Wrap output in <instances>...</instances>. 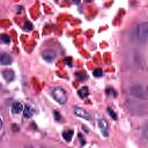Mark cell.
<instances>
[{
  "mask_svg": "<svg viewBox=\"0 0 148 148\" xmlns=\"http://www.w3.org/2000/svg\"><path fill=\"white\" fill-rule=\"evenodd\" d=\"M51 94H52V97H53L58 103H60V104H65V103H66V101H67V94H66V92H65L62 88L56 87L54 89H52Z\"/></svg>",
  "mask_w": 148,
  "mask_h": 148,
  "instance_id": "1",
  "label": "cell"
},
{
  "mask_svg": "<svg viewBox=\"0 0 148 148\" xmlns=\"http://www.w3.org/2000/svg\"><path fill=\"white\" fill-rule=\"evenodd\" d=\"M128 92H130L131 95H133V96H135V97H138V98H140V100H147V94H146L145 89H143L141 86L131 87V88L128 89Z\"/></svg>",
  "mask_w": 148,
  "mask_h": 148,
  "instance_id": "2",
  "label": "cell"
},
{
  "mask_svg": "<svg viewBox=\"0 0 148 148\" xmlns=\"http://www.w3.org/2000/svg\"><path fill=\"white\" fill-rule=\"evenodd\" d=\"M136 35H138L139 39H141V41H145L148 37V23L147 22H142L138 26Z\"/></svg>",
  "mask_w": 148,
  "mask_h": 148,
  "instance_id": "3",
  "label": "cell"
},
{
  "mask_svg": "<svg viewBox=\"0 0 148 148\" xmlns=\"http://www.w3.org/2000/svg\"><path fill=\"white\" fill-rule=\"evenodd\" d=\"M73 111H74V113H75L78 117H80V118H84V119H86V120H90V119H92L90 115H89L86 110H84V109H81V108H79V107H75Z\"/></svg>",
  "mask_w": 148,
  "mask_h": 148,
  "instance_id": "4",
  "label": "cell"
},
{
  "mask_svg": "<svg viewBox=\"0 0 148 148\" xmlns=\"http://www.w3.org/2000/svg\"><path fill=\"white\" fill-rule=\"evenodd\" d=\"M97 124H98V127H100L102 134L104 136H108L109 135V125H108V123L104 119H98L97 120Z\"/></svg>",
  "mask_w": 148,
  "mask_h": 148,
  "instance_id": "5",
  "label": "cell"
},
{
  "mask_svg": "<svg viewBox=\"0 0 148 148\" xmlns=\"http://www.w3.org/2000/svg\"><path fill=\"white\" fill-rule=\"evenodd\" d=\"M42 56H43L44 60H46V61H49V62L53 61V60H54V58H56V53H54L53 51H51V50H46V51H44V52L42 53Z\"/></svg>",
  "mask_w": 148,
  "mask_h": 148,
  "instance_id": "6",
  "label": "cell"
},
{
  "mask_svg": "<svg viewBox=\"0 0 148 148\" xmlns=\"http://www.w3.org/2000/svg\"><path fill=\"white\" fill-rule=\"evenodd\" d=\"M12 62V57L7 53H1L0 54V64L1 65H11Z\"/></svg>",
  "mask_w": 148,
  "mask_h": 148,
  "instance_id": "7",
  "label": "cell"
},
{
  "mask_svg": "<svg viewBox=\"0 0 148 148\" xmlns=\"http://www.w3.org/2000/svg\"><path fill=\"white\" fill-rule=\"evenodd\" d=\"M12 111H13L14 115L21 113V112L23 111V105H22V103H21V102H15V103L13 104V107H12Z\"/></svg>",
  "mask_w": 148,
  "mask_h": 148,
  "instance_id": "8",
  "label": "cell"
},
{
  "mask_svg": "<svg viewBox=\"0 0 148 148\" xmlns=\"http://www.w3.org/2000/svg\"><path fill=\"white\" fill-rule=\"evenodd\" d=\"M3 77L5 78L6 81H13L14 80V72L11 69H6L3 72Z\"/></svg>",
  "mask_w": 148,
  "mask_h": 148,
  "instance_id": "9",
  "label": "cell"
},
{
  "mask_svg": "<svg viewBox=\"0 0 148 148\" xmlns=\"http://www.w3.org/2000/svg\"><path fill=\"white\" fill-rule=\"evenodd\" d=\"M22 112H23V116H24V118H30V117L34 115V109H33L30 105H26Z\"/></svg>",
  "mask_w": 148,
  "mask_h": 148,
  "instance_id": "10",
  "label": "cell"
},
{
  "mask_svg": "<svg viewBox=\"0 0 148 148\" xmlns=\"http://www.w3.org/2000/svg\"><path fill=\"white\" fill-rule=\"evenodd\" d=\"M78 95H79V97H80V98H86V97L89 95V90H88V88H87V87H82V88H80V89H79V92H78Z\"/></svg>",
  "mask_w": 148,
  "mask_h": 148,
  "instance_id": "11",
  "label": "cell"
},
{
  "mask_svg": "<svg viewBox=\"0 0 148 148\" xmlns=\"http://www.w3.org/2000/svg\"><path fill=\"white\" fill-rule=\"evenodd\" d=\"M73 134H74V131L73 130H68V131H65L64 133H62V138L66 140V141H71L72 140V136H73Z\"/></svg>",
  "mask_w": 148,
  "mask_h": 148,
  "instance_id": "12",
  "label": "cell"
},
{
  "mask_svg": "<svg viewBox=\"0 0 148 148\" xmlns=\"http://www.w3.org/2000/svg\"><path fill=\"white\" fill-rule=\"evenodd\" d=\"M0 42H3V43H6V44H8L10 42H11V38L6 35V34H3L1 36H0Z\"/></svg>",
  "mask_w": 148,
  "mask_h": 148,
  "instance_id": "13",
  "label": "cell"
},
{
  "mask_svg": "<svg viewBox=\"0 0 148 148\" xmlns=\"http://www.w3.org/2000/svg\"><path fill=\"white\" fill-rule=\"evenodd\" d=\"M93 74H94L96 78H100V77L103 75V71H102V68H96V69H94Z\"/></svg>",
  "mask_w": 148,
  "mask_h": 148,
  "instance_id": "14",
  "label": "cell"
},
{
  "mask_svg": "<svg viewBox=\"0 0 148 148\" xmlns=\"http://www.w3.org/2000/svg\"><path fill=\"white\" fill-rule=\"evenodd\" d=\"M108 112H109V115L112 117V119H113V120H117V119H118V117H117V113L115 112V110H113V109H111V108H108Z\"/></svg>",
  "mask_w": 148,
  "mask_h": 148,
  "instance_id": "15",
  "label": "cell"
},
{
  "mask_svg": "<svg viewBox=\"0 0 148 148\" xmlns=\"http://www.w3.org/2000/svg\"><path fill=\"white\" fill-rule=\"evenodd\" d=\"M75 77L79 79V80H85V79H87V75H86V73L84 72H78L77 74H75Z\"/></svg>",
  "mask_w": 148,
  "mask_h": 148,
  "instance_id": "16",
  "label": "cell"
},
{
  "mask_svg": "<svg viewBox=\"0 0 148 148\" xmlns=\"http://www.w3.org/2000/svg\"><path fill=\"white\" fill-rule=\"evenodd\" d=\"M33 29V24L30 23V22H26L24 23V26H23V30H26V31H30Z\"/></svg>",
  "mask_w": 148,
  "mask_h": 148,
  "instance_id": "17",
  "label": "cell"
},
{
  "mask_svg": "<svg viewBox=\"0 0 148 148\" xmlns=\"http://www.w3.org/2000/svg\"><path fill=\"white\" fill-rule=\"evenodd\" d=\"M107 94L108 95H112V96H116L117 94L115 93V90L113 89H110V88H107Z\"/></svg>",
  "mask_w": 148,
  "mask_h": 148,
  "instance_id": "18",
  "label": "cell"
},
{
  "mask_svg": "<svg viewBox=\"0 0 148 148\" xmlns=\"http://www.w3.org/2000/svg\"><path fill=\"white\" fill-rule=\"evenodd\" d=\"M54 118H56L57 122H60L61 120V116H60V113L58 111H54Z\"/></svg>",
  "mask_w": 148,
  "mask_h": 148,
  "instance_id": "19",
  "label": "cell"
},
{
  "mask_svg": "<svg viewBox=\"0 0 148 148\" xmlns=\"http://www.w3.org/2000/svg\"><path fill=\"white\" fill-rule=\"evenodd\" d=\"M65 61L67 62V65H68V66H72V59H71V58H66V59H65Z\"/></svg>",
  "mask_w": 148,
  "mask_h": 148,
  "instance_id": "20",
  "label": "cell"
},
{
  "mask_svg": "<svg viewBox=\"0 0 148 148\" xmlns=\"http://www.w3.org/2000/svg\"><path fill=\"white\" fill-rule=\"evenodd\" d=\"M1 127H3V119L0 117V130H1Z\"/></svg>",
  "mask_w": 148,
  "mask_h": 148,
  "instance_id": "21",
  "label": "cell"
},
{
  "mask_svg": "<svg viewBox=\"0 0 148 148\" xmlns=\"http://www.w3.org/2000/svg\"><path fill=\"white\" fill-rule=\"evenodd\" d=\"M73 1L75 3V4H79V3H80V0H73Z\"/></svg>",
  "mask_w": 148,
  "mask_h": 148,
  "instance_id": "22",
  "label": "cell"
},
{
  "mask_svg": "<svg viewBox=\"0 0 148 148\" xmlns=\"http://www.w3.org/2000/svg\"><path fill=\"white\" fill-rule=\"evenodd\" d=\"M86 1H87V3H90V1H93V0H86Z\"/></svg>",
  "mask_w": 148,
  "mask_h": 148,
  "instance_id": "23",
  "label": "cell"
}]
</instances>
